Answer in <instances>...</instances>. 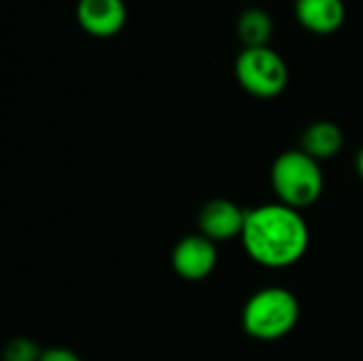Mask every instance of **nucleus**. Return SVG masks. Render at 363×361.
<instances>
[{"mask_svg":"<svg viewBox=\"0 0 363 361\" xmlns=\"http://www.w3.org/2000/svg\"><path fill=\"white\" fill-rule=\"evenodd\" d=\"M240 236L247 253L268 268L296 264L306 253L311 238L302 215L285 204H266L249 211Z\"/></svg>","mask_w":363,"mask_h":361,"instance_id":"f257e3e1","label":"nucleus"},{"mask_svg":"<svg viewBox=\"0 0 363 361\" xmlns=\"http://www.w3.org/2000/svg\"><path fill=\"white\" fill-rule=\"evenodd\" d=\"M298 315V300L289 289L266 287L247 302L242 326L257 340H277L294 330Z\"/></svg>","mask_w":363,"mask_h":361,"instance_id":"f03ea898","label":"nucleus"},{"mask_svg":"<svg viewBox=\"0 0 363 361\" xmlns=\"http://www.w3.org/2000/svg\"><path fill=\"white\" fill-rule=\"evenodd\" d=\"M272 185L285 206L306 209L315 204L323 191V174L319 162L304 151H287L272 166Z\"/></svg>","mask_w":363,"mask_h":361,"instance_id":"7ed1b4c3","label":"nucleus"},{"mask_svg":"<svg viewBox=\"0 0 363 361\" xmlns=\"http://www.w3.org/2000/svg\"><path fill=\"white\" fill-rule=\"evenodd\" d=\"M234 72L238 83L257 98H274L289 83L285 60L270 47H242L236 57Z\"/></svg>","mask_w":363,"mask_h":361,"instance_id":"20e7f679","label":"nucleus"},{"mask_svg":"<svg viewBox=\"0 0 363 361\" xmlns=\"http://www.w3.org/2000/svg\"><path fill=\"white\" fill-rule=\"evenodd\" d=\"M77 21L89 36L111 38L123 30L128 21V9L123 0H79Z\"/></svg>","mask_w":363,"mask_h":361,"instance_id":"39448f33","label":"nucleus"},{"mask_svg":"<svg viewBox=\"0 0 363 361\" xmlns=\"http://www.w3.org/2000/svg\"><path fill=\"white\" fill-rule=\"evenodd\" d=\"M217 264V249L211 238L206 236H187L183 238L174 253H172V266L179 277L187 281H200L206 279Z\"/></svg>","mask_w":363,"mask_h":361,"instance_id":"423d86ee","label":"nucleus"},{"mask_svg":"<svg viewBox=\"0 0 363 361\" xmlns=\"http://www.w3.org/2000/svg\"><path fill=\"white\" fill-rule=\"evenodd\" d=\"M247 213L230 200H213L200 213V228L211 240H230L242 234Z\"/></svg>","mask_w":363,"mask_h":361,"instance_id":"0eeeda50","label":"nucleus"},{"mask_svg":"<svg viewBox=\"0 0 363 361\" xmlns=\"http://www.w3.org/2000/svg\"><path fill=\"white\" fill-rule=\"evenodd\" d=\"M296 17L313 34H334L347 17L345 0H296Z\"/></svg>","mask_w":363,"mask_h":361,"instance_id":"6e6552de","label":"nucleus"},{"mask_svg":"<svg viewBox=\"0 0 363 361\" xmlns=\"http://www.w3.org/2000/svg\"><path fill=\"white\" fill-rule=\"evenodd\" d=\"M345 136L342 130L332 123V121H317L313 123L304 136H302V151L308 153L311 157L319 160H330L342 149Z\"/></svg>","mask_w":363,"mask_h":361,"instance_id":"1a4fd4ad","label":"nucleus"},{"mask_svg":"<svg viewBox=\"0 0 363 361\" xmlns=\"http://www.w3.org/2000/svg\"><path fill=\"white\" fill-rule=\"evenodd\" d=\"M236 34L247 49L249 47H268V43L274 34V21L264 9L251 6V9L242 11V15L238 17Z\"/></svg>","mask_w":363,"mask_h":361,"instance_id":"9d476101","label":"nucleus"},{"mask_svg":"<svg viewBox=\"0 0 363 361\" xmlns=\"http://www.w3.org/2000/svg\"><path fill=\"white\" fill-rule=\"evenodd\" d=\"M43 353H38L36 345L26 338L11 340L4 349V361H38Z\"/></svg>","mask_w":363,"mask_h":361,"instance_id":"9b49d317","label":"nucleus"},{"mask_svg":"<svg viewBox=\"0 0 363 361\" xmlns=\"http://www.w3.org/2000/svg\"><path fill=\"white\" fill-rule=\"evenodd\" d=\"M38 361H81V360H79L72 351H68V349H51V351H45Z\"/></svg>","mask_w":363,"mask_h":361,"instance_id":"f8f14e48","label":"nucleus"},{"mask_svg":"<svg viewBox=\"0 0 363 361\" xmlns=\"http://www.w3.org/2000/svg\"><path fill=\"white\" fill-rule=\"evenodd\" d=\"M357 170H359V174H362L363 179V149L359 151V155H357Z\"/></svg>","mask_w":363,"mask_h":361,"instance_id":"ddd939ff","label":"nucleus"}]
</instances>
